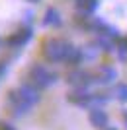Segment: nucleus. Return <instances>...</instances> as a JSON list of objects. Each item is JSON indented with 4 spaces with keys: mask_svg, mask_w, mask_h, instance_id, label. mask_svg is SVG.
Here are the masks:
<instances>
[{
    "mask_svg": "<svg viewBox=\"0 0 127 130\" xmlns=\"http://www.w3.org/2000/svg\"><path fill=\"white\" fill-rule=\"evenodd\" d=\"M28 2H31V4H37V2H41V0H28Z\"/></svg>",
    "mask_w": 127,
    "mask_h": 130,
    "instance_id": "nucleus-17",
    "label": "nucleus"
},
{
    "mask_svg": "<svg viewBox=\"0 0 127 130\" xmlns=\"http://www.w3.org/2000/svg\"><path fill=\"white\" fill-rule=\"evenodd\" d=\"M0 47H4V37L0 35Z\"/></svg>",
    "mask_w": 127,
    "mask_h": 130,
    "instance_id": "nucleus-16",
    "label": "nucleus"
},
{
    "mask_svg": "<svg viewBox=\"0 0 127 130\" xmlns=\"http://www.w3.org/2000/svg\"><path fill=\"white\" fill-rule=\"evenodd\" d=\"M8 74V62L6 60H0V80Z\"/></svg>",
    "mask_w": 127,
    "mask_h": 130,
    "instance_id": "nucleus-13",
    "label": "nucleus"
},
{
    "mask_svg": "<svg viewBox=\"0 0 127 130\" xmlns=\"http://www.w3.org/2000/svg\"><path fill=\"white\" fill-rule=\"evenodd\" d=\"M100 0H74V6H76V12L78 14H88L92 16L98 8Z\"/></svg>",
    "mask_w": 127,
    "mask_h": 130,
    "instance_id": "nucleus-11",
    "label": "nucleus"
},
{
    "mask_svg": "<svg viewBox=\"0 0 127 130\" xmlns=\"http://www.w3.org/2000/svg\"><path fill=\"white\" fill-rule=\"evenodd\" d=\"M6 105L10 107V111H12L14 117H26V115H29L33 111V105H29L28 101L18 93L16 87L8 91V95H6Z\"/></svg>",
    "mask_w": 127,
    "mask_h": 130,
    "instance_id": "nucleus-5",
    "label": "nucleus"
},
{
    "mask_svg": "<svg viewBox=\"0 0 127 130\" xmlns=\"http://www.w3.org/2000/svg\"><path fill=\"white\" fill-rule=\"evenodd\" d=\"M123 117H125V126H127V111L123 113Z\"/></svg>",
    "mask_w": 127,
    "mask_h": 130,
    "instance_id": "nucleus-18",
    "label": "nucleus"
},
{
    "mask_svg": "<svg viewBox=\"0 0 127 130\" xmlns=\"http://www.w3.org/2000/svg\"><path fill=\"white\" fill-rule=\"evenodd\" d=\"M0 130H16V126L12 122H6V120H0Z\"/></svg>",
    "mask_w": 127,
    "mask_h": 130,
    "instance_id": "nucleus-14",
    "label": "nucleus"
},
{
    "mask_svg": "<svg viewBox=\"0 0 127 130\" xmlns=\"http://www.w3.org/2000/svg\"><path fill=\"white\" fill-rule=\"evenodd\" d=\"M111 95H113L117 101L127 103V84H125V82H117L116 86H113V91H111Z\"/></svg>",
    "mask_w": 127,
    "mask_h": 130,
    "instance_id": "nucleus-12",
    "label": "nucleus"
},
{
    "mask_svg": "<svg viewBox=\"0 0 127 130\" xmlns=\"http://www.w3.org/2000/svg\"><path fill=\"white\" fill-rule=\"evenodd\" d=\"M41 23H43V27H53V29H57V27H61V23H63L61 12L57 10L55 6H49V8H47V10L43 12V18H41Z\"/></svg>",
    "mask_w": 127,
    "mask_h": 130,
    "instance_id": "nucleus-10",
    "label": "nucleus"
},
{
    "mask_svg": "<svg viewBox=\"0 0 127 130\" xmlns=\"http://www.w3.org/2000/svg\"><path fill=\"white\" fill-rule=\"evenodd\" d=\"M102 130H117V128H113V126H106V128H102Z\"/></svg>",
    "mask_w": 127,
    "mask_h": 130,
    "instance_id": "nucleus-15",
    "label": "nucleus"
},
{
    "mask_svg": "<svg viewBox=\"0 0 127 130\" xmlns=\"http://www.w3.org/2000/svg\"><path fill=\"white\" fill-rule=\"evenodd\" d=\"M66 84L72 87H90L96 84V76L94 72L86 70V68H82V66H76V68H71V70L66 72L65 76Z\"/></svg>",
    "mask_w": 127,
    "mask_h": 130,
    "instance_id": "nucleus-4",
    "label": "nucleus"
},
{
    "mask_svg": "<svg viewBox=\"0 0 127 130\" xmlns=\"http://www.w3.org/2000/svg\"><path fill=\"white\" fill-rule=\"evenodd\" d=\"M88 120H90V124L94 126V128H98V130L110 126V117H108V113L104 111V107L90 109L88 111Z\"/></svg>",
    "mask_w": 127,
    "mask_h": 130,
    "instance_id": "nucleus-9",
    "label": "nucleus"
},
{
    "mask_svg": "<svg viewBox=\"0 0 127 130\" xmlns=\"http://www.w3.org/2000/svg\"><path fill=\"white\" fill-rule=\"evenodd\" d=\"M66 101L72 105H76L80 109H92V101H94V91H90V87H72L66 93Z\"/></svg>",
    "mask_w": 127,
    "mask_h": 130,
    "instance_id": "nucleus-6",
    "label": "nucleus"
},
{
    "mask_svg": "<svg viewBox=\"0 0 127 130\" xmlns=\"http://www.w3.org/2000/svg\"><path fill=\"white\" fill-rule=\"evenodd\" d=\"M16 89H18V93H20V95H22V97L26 99L29 105H33V107L41 101V89H39V87H35L31 82H28V80L22 82Z\"/></svg>",
    "mask_w": 127,
    "mask_h": 130,
    "instance_id": "nucleus-7",
    "label": "nucleus"
},
{
    "mask_svg": "<svg viewBox=\"0 0 127 130\" xmlns=\"http://www.w3.org/2000/svg\"><path fill=\"white\" fill-rule=\"evenodd\" d=\"M94 76H96V86H110L117 80V70L110 64H102L98 66Z\"/></svg>",
    "mask_w": 127,
    "mask_h": 130,
    "instance_id": "nucleus-8",
    "label": "nucleus"
},
{
    "mask_svg": "<svg viewBox=\"0 0 127 130\" xmlns=\"http://www.w3.org/2000/svg\"><path fill=\"white\" fill-rule=\"evenodd\" d=\"M74 45L65 37H47L41 43V56L49 64H65Z\"/></svg>",
    "mask_w": 127,
    "mask_h": 130,
    "instance_id": "nucleus-1",
    "label": "nucleus"
},
{
    "mask_svg": "<svg viewBox=\"0 0 127 130\" xmlns=\"http://www.w3.org/2000/svg\"><path fill=\"white\" fill-rule=\"evenodd\" d=\"M57 80H59V74L55 70H51L49 66L43 64V62H35V64L29 66V70H28V82H31L33 86L39 87L41 91L51 86H55Z\"/></svg>",
    "mask_w": 127,
    "mask_h": 130,
    "instance_id": "nucleus-2",
    "label": "nucleus"
},
{
    "mask_svg": "<svg viewBox=\"0 0 127 130\" xmlns=\"http://www.w3.org/2000/svg\"><path fill=\"white\" fill-rule=\"evenodd\" d=\"M31 39H33V27L31 25H20L8 37H4V47L10 51H22Z\"/></svg>",
    "mask_w": 127,
    "mask_h": 130,
    "instance_id": "nucleus-3",
    "label": "nucleus"
}]
</instances>
